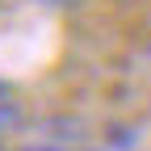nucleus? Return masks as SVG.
Here are the masks:
<instances>
[{
	"mask_svg": "<svg viewBox=\"0 0 151 151\" xmlns=\"http://www.w3.org/2000/svg\"><path fill=\"white\" fill-rule=\"evenodd\" d=\"M25 151H63V147H55V143H38V147H25Z\"/></svg>",
	"mask_w": 151,
	"mask_h": 151,
	"instance_id": "1",
	"label": "nucleus"
},
{
	"mask_svg": "<svg viewBox=\"0 0 151 151\" xmlns=\"http://www.w3.org/2000/svg\"><path fill=\"white\" fill-rule=\"evenodd\" d=\"M46 4H76V0H46Z\"/></svg>",
	"mask_w": 151,
	"mask_h": 151,
	"instance_id": "2",
	"label": "nucleus"
},
{
	"mask_svg": "<svg viewBox=\"0 0 151 151\" xmlns=\"http://www.w3.org/2000/svg\"><path fill=\"white\" fill-rule=\"evenodd\" d=\"M0 97H4V80H0Z\"/></svg>",
	"mask_w": 151,
	"mask_h": 151,
	"instance_id": "3",
	"label": "nucleus"
}]
</instances>
